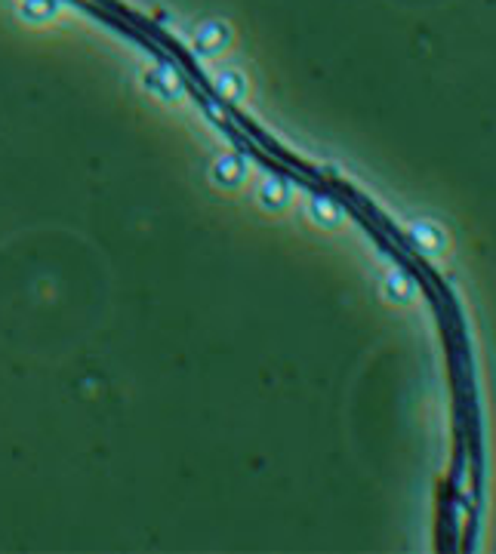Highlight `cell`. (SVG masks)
Masks as SVG:
<instances>
[{"mask_svg": "<svg viewBox=\"0 0 496 554\" xmlns=\"http://www.w3.org/2000/svg\"><path fill=\"white\" fill-rule=\"evenodd\" d=\"M410 237H413V243L428 255H438L447 250V234H444V228L432 219L413 222V225H410Z\"/></svg>", "mask_w": 496, "mask_h": 554, "instance_id": "1", "label": "cell"}, {"mask_svg": "<svg viewBox=\"0 0 496 554\" xmlns=\"http://www.w3.org/2000/svg\"><path fill=\"white\" fill-rule=\"evenodd\" d=\"M385 299H389L392 305H401V308H407V305L416 302V284L410 280L404 271H392L389 277H385Z\"/></svg>", "mask_w": 496, "mask_h": 554, "instance_id": "2", "label": "cell"}, {"mask_svg": "<svg viewBox=\"0 0 496 554\" xmlns=\"http://www.w3.org/2000/svg\"><path fill=\"white\" fill-rule=\"evenodd\" d=\"M308 216H312L321 228H339V225H342V219H346V212L336 207L333 200H327V198H315V200H312V210H308Z\"/></svg>", "mask_w": 496, "mask_h": 554, "instance_id": "3", "label": "cell"}, {"mask_svg": "<svg viewBox=\"0 0 496 554\" xmlns=\"http://www.w3.org/2000/svg\"><path fill=\"white\" fill-rule=\"evenodd\" d=\"M259 198H262L268 207L284 210V207H287V200H290V188H287L284 182H277V179H272V182L265 179V185L259 188Z\"/></svg>", "mask_w": 496, "mask_h": 554, "instance_id": "4", "label": "cell"}]
</instances>
